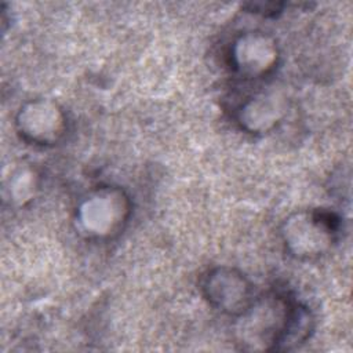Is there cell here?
Instances as JSON below:
<instances>
[{
    "instance_id": "cell-1",
    "label": "cell",
    "mask_w": 353,
    "mask_h": 353,
    "mask_svg": "<svg viewBox=\"0 0 353 353\" xmlns=\"http://www.w3.org/2000/svg\"><path fill=\"white\" fill-rule=\"evenodd\" d=\"M292 301L270 294L256 301L237 316L236 343L245 352H274L283 335Z\"/></svg>"
},
{
    "instance_id": "cell-2",
    "label": "cell",
    "mask_w": 353,
    "mask_h": 353,
    "mask_svg": "<svg viewBox=\"0 0 353 353\" xmlns=\"http://www.w3.org/2000/svg\"><path fill=\"white\" fill-rule=\"evenodd\" d=\"M131 212L125 192L114 186H101L88 192L76 208V228L87 239L103 240L119 233Z\"/></svg>"
},
{
    "instance_id": "cell-3",
    "label": "cell",
    "mask_w": 353,
    "mask_h": 353,
    "mask_svg": "<svg viewBox=\"0 0 353 353\" xmlns=\"http://www.w3.org/2000/svg\"><path fill=\"white\" fill-rule=\"evenodd\" d=\"M339 219L325 210L301 211L284 221L281 234L287 250L296 258H316L332 244Z\"/></svg>"
},
{
    "instance_id": "cell-4",
    "label": "cell",
    "mask_w": 353,
    "mask_h": 353,
    "mask_svg": "<svg viewBox=\"0 0 353 353\" xmlns=\"http://www.w3.org/2000/svg\"><path fill=\"white\" fill-rule=\"evenodd\" d=\"M18 134L40 146L55 145L66 131V117L61 106L51 99H32L23 103L17 116Z\"/></svg>"
},
{
    "instance_id": "cell-5",
    "label": "cell",
    "mask_w": 353,
    "mask_h": 353,
    "mask_svg": "<svg viewBox=\"0 0 353 353\" xmlns=\"http://www.w3.org/2000/svg\"><path fill=\"white\" fill-rule=\"evenodd\" d=\"M201 290L211 306L236 317L254 301L250 280L240 270L229 266L208 270L203 277Z\"/></svg>"
},
{
    "instance_id": "cell-6",
    "label": "cell",
    "mask_w": 353,
    "mask_h": 353,
    "mask_svg": "<svg viewBox=\"0 0 353 353\" xmlns=\"http://www.w3.org/2000/svg\"><path fill=\"white\" fill-rule=\"evenodd\" d=\"M228 57L230 68L240 77L261 79L277 65L279 48L273 37L262 32H245L233 40Z\"/></svg>"
},
{
    "instance_id": "cell-7",
    "label": "cell",
    "mask_w": 353,
    "mask_h": 353,
    "mask_svg": "<svg viewBox=\"0 0 353 353\" xmlns=\"http://www.w3.org/2000/svg\"><path fill=\"white\" fill-rule=\"evenodd\" d=\"M284 114L283 99L273 92H261L247 98L236 110L237 123L251 134L270 131Z\"/></svg>"
},
{
    "instance_id": "cell-8",
    "label": "cell",
    "mask_w": 353,
    "mask_h": 353,
    "mask_svg": "<svg viewBox=\"0 0 353 353\" xmlns=\"http://www.w3.org/2000/svg\"><path fill=\"white\" fill-rule=\"evenodd\" d=\"M313 323L314 319L307 306L292 301L290 314L276 352L291 350L303 343L313 331Z\"/></svg>"
},
{
    "instance_id": "cell-9",
    "label": "cell",
    "mask_w": 353,
    "mask_h": 353,
    "mask_svg": "<svg viewBox=\"0 0 353 353\" xmlns=\"http://www.w3.org/2000/svg\"><path fill=\"white\" fill-rule=\"evenodd\" d=\"M36 189V178L32 171L29 170H18L17 172L12 174L10 179V197L19 203L23 204L25 201L30 200L34 194Z\"/></svg>"
}]
</instances>
